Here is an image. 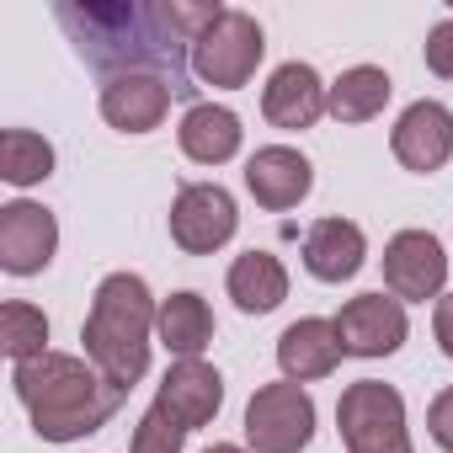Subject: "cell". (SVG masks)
Wrapping results in <instances>:
<instances>
[{
  "label": "cell",
  "mask_w": 453,
  "mask_h": 453,
  "mask_svg": "<svg viewBox=\"0 0 453 453\" xmlns=\"http://www.w3.org/2000/svg\"><path fill=\"white\" fill-rule=\"evenodd\" d=\"M224 6L203 0H59L54 22L70 33L75 54L118 81V75H160L176 96H192V43L213 27Z\"/></svg>",
  "instance_id": "cell-1"
},
{
  "label": "cell",
  "mask_w": 453,
  "mask_h": 453,
  "mask_svg": "<svg viewBox=\"0 0 453 453\" xmlns=\"http://www.w3.org/2000/svg\"><path fill=\"white\" fill-rule=\"evenodd\" d=\"M12 389L33 416V432L43 442H75L102 432L118 405L128 400V389H118L112 379L96 373L91 357H70V352H43L22 368H12Z\"/></svg>",
  "instance_id": "cell-2"
},
{
  "label": "cell",
  "mask_w": 453,
  "mask_h": 453,
  "mask_svg": "<svg viewBox=\"0 0 453 453\" xmlns=\"http://www.w3.org/2000/svg\"><path fill=\"white\" fill-rule=\"evenodd\" d=\"M155 315H160V299H150V283L139 273H107L96 283L81 342H86V357L96 363V373L112 379L118 389H134L150 373Z\"/></svg>",
  "instance_id": "cell-3"
},
{
  "label": "cell",
  "mask_w": 453,
  "mask_h": 453,
  "mask_svg": "<svg viewBox=\"0 0 453 453\" xmlns=\"http://www.w3.org/2000/svg\"><path fill=\"white\" fill-rule=\"evenodd\" d=\"M336 426L347 453H416L405 426V400L384 379H357L336 400Z\"/></svg>",
  "instance_id": "cell-4"
},
{
  "label": "cell",
  "mask_w": 453,
  "mask_h": 453,
  "mask_svg": "<svg viewBox=\"0 0 453 453\" xmlns=\"http://www.w3.org/2000/svg\"><path fill=\"white\" fill-rule=\"evenodd\" d=\"M267 54V33L251 12H235V6H224L213 17V27L192 43V81L213 86V91H241L257 65Z\"/></svg>",
  "instance_id": "cell-5"
},
{
  "label": "cell",
  "mask_w": 453,
  "mask_h": 453,
  "mask_svg": "<svg viewBox=\"0 0 453 453\" xmlns=\"http://www.w3.org/2000/svg\"><path fill=\"white\" fill-rule=\"evenodd\" d=\"M315 437V400L304 384H262L246 405V442L251 453H304Z\"/></svg>",
  "instance_id": "cell-6"
},
{
  "label": "cell",
  "mask_w": 453,
  "mask_h": 453,
  "mask_svg": "<svg viewBox=\"0 0 453 453\" xmlns=\"http://www.w3.org/2000/svg\"><path fill=\"white\" fill-rule=\"evenodd\" d=\"M235 224H241V208H235V197L224 192L219 181H187L171 197V241L187 257L224 251L235 241Z\"/></svg>",
  "instance_id": "cell-7"
},
{
  "label": "cell",
  "mask_w": 453,
  "mask_h": 453,
  "mask_svg": "<svg viewBox=\"0 0 453 453\" xmlns=\"http://www.w3.org/2000/svg\"><path fill=\"white\" fill-rule=\"evenodd\" d=\"M442 283H448V257H442V241L432 230L389 235V246H384V288L400 304L442 299Z\"/></svg>",
  "instance_id": "cell-8"
},
{
  "label": "cell",
  "mask_w": 453,
  "mask_h": 453,
  "mask_svg": "<svg viewBox=\"0 0 453 453\" xmlns=\"http://www.w3.org/2000/svg\"><path fill=\"white\" fill-rule=\"evenodd\" d=\"M336 336H342V352L347 357H389V352L405 347L411 320H405V304L379 288V294H357V299L342 304Z\"/></svg>",
  "instance_id": "cell-9"
},
{
  "label": "cell",
  "mask_w": 453,
  "mask_h": 453,
  "mask_svg": "<svg viewBox=\"0 0 453 453\" xmlns=\"http://www.w3.org/2000/svg\"><path fill=\"white\" fill-rule=\"evenodd\" d=\"M59 251V219L43 203H6L0 208V267L12 278H38Z\"/></svg>",
  "instance_id": "cell-10"
},
{
  "label": "cell",
  "mask_w": 453,
  "mask_h": 453,
  "mask_svg": "<svg viewBox=\"0 0 453 453\" xmlns=\"http://www.w3.org/2000/svg\"><path fill=\"white\" fill-rule=\"evenodd\" d=\"M389 150H395V160H400L405 171H416V176L442 171L448 155H453V112H448L442 102H432V96L411 102V107L395 118V128H389Z\"/></svg>",
  "instance_id": "cell-11"
},
{
  "label": "cell",
  "mask_w": 453,
  "mask_h": 453,
  "mask_svg": "<svg viewBox=\"0 0 453 453\" xmlns=\"http://www.w3.org/2000/svg\"><path fill=\"white\" fill-rule=\"evenodd\" d=\"M155 405L181 426V432H197L219 416L224 405V373L203 357H181L165 368V379L155 384Z\"/></svg>",
  "instance_id": "cell-12"
},
{
  "label": "cell",
  "mask_w": 453,
  "mask_h": 453,
  "mask_svg": "<svg viewBox=\"0 0 453 453\" xmlns=\"http://www.w3.org/2000/svg\"><path fill=\"white\" fill-rule=\"evenodd\" d=\"M326 91H331V86L315 75V65L288 59V65H278V70L267 75V86H262V112H267L273 128L304 134V128H315V123L326 118Z\"/></svg>",
  "instance_id": "cell-13"
},
{
  "label": "cell",
  "mask_w": 453,
  "mask_h": 453,
  "mask_svg": "<svg viewBox=\"0 0 453 453\" xmlns=\"http://www.w3.org/2000/svg\"><path fill=\"white\" fill-rule=\"evenodd\" d=\"M315 187V165L294 150V144H262L246 160V192L267 208V213H288L310 197Z\"/></svg>",
  "instance_id": "cell-14"
},
{
  "label": "cell",
  "mask_w": 453,
  "mask_h": 453,
  "mask_svg": "<svg viewBox=\"0 0 453 453\" xmlns=\"http://www.w3.org/2000/svg\"><path fill=\"white\" fill-rule=\"evenodd\" d=\"M342 357H347V352H342L336 320L304 315V320H294V326L278 336V368H283V379H294V384H315V379L336 373Z\"/></svg>",
  "instance_id": "cell-15"
},
{
  "label": "cell",
  "mask_w": 453,
  "mask_h": 453,
  "mask_svg": "<svg viewBox=\"0 0 453 453\" xmlns=\"http://www.w3.org/2000/svg\"><path fill=\"white\" fill-rule=\"evenodd\" d=\"M171 112V86L160 75H118L102 86V118L118 134H150Z\"/></svg>",
  "instance_id": "cell-16"
},
{
  "label": "cell",
  "mask_w": 453,
  "mask_h": 453,
  "mask_svg": "<svg viewBox=\"0 0 453 453\" xmlns=\"http://www.w3.org/2000/svg\"><path fill=\"white\" fill-rule=\"evenodd\" d=\"M368 262V241L352 219H315L304 235V267L320 283H347Z\"/></svg>",
  "instance_id": "cell-17"
},
{
  "label": "cell",
  "mask_w": 453,
  "mask_h": 453,
  "mask_svg": "<svg viewBox=\"0 0 453 453\" xmlns=\"http://www.w3.org/2000/svg\"><path fill=\"white\" fill-rule=\"evenodd\" d=\"M176 139H181V155H187V160H197V165H224V160L241 155L246 128H241V118H235L230 107H219V102H192V107L181 112Z\"/></svg>",
  "instance_id": "cell-18"
},
{
  "label": "cell",
  "mask_w": 453,
  "mask_h": 453,
  "mask_svg": "<svg viewBox=\"0 0 453 453\" xmlns=\"http://www.w3.org/2000/svg\"><path fill=\"white\" fill-rule=\"evenodd\" d=\"M155 342L181 363V357H203L208 342H213V310L203 294L181 288V294H165L160 299V315H155Z\"/></svg>",
  "instance_id": "cell-19"
},
{
  "label": "cell",
  "mask_w": 453,
  "mask_h": 453,
  "mask_svg": "<svg viewBox=\"0 0 453 453\" xmlns=\"http://www.w3.org/2000/svg\"><path fill=\"white\" fill-rule=\"evenodd\" d=\"M224 288H230V299H235L241 315H273L288 299V267L273 251H246V257L230 262Z\"/></svg>",
  "instance_id": "cell-20"
},
{
  "label": "cell",
  "mask_w": 453,
  "mask_h": 453,
  "mask_svg": "<svg viewBox=\"0 0 453 453\" xmlns=\"http://www.w3.org/2000/svg\"><path fill=\"white\" fill-rule=\"evenodd\" d=\"M389 91H395V81H389L379 65H352V70H342V75L331 81L326 112H331L336 123H373V118L384 112Z\"/></svg>",
  "instance_id": "cell-21"
},
{
  "label": "cell",
  "mask_w": 453,
  "mask_h": 453,
  "mask_svg": "<svg viewBox=\"0 0 453 453\" xmlns=\"http://www.w3.org/2000/svg\"><path fill=\"white\" fill-rule=\"evenodd\" d=\"M0 176L12 187H38L54 176V144L33 128H6L0 134Z\"/></svg>",
  "instance_id": "cell-22"
},
{
  "label": "cell",
  "mask_w": 453,
  "mask_h": 453,
  "mask_svg": "<svg viewBox=\"0 0 453 453\" xmlns=\"http://www.w3.org/2000/svg\"><path fill=\"white\" fill-rule=\"evenodd\" d=\"M0 352H6L17 368L43 357L49 352V315L27 299H12V304H0Z\"/></svg>",
  "instance_id": "cell-23"
},
{
  "label": "cell",
  "mask_w": 453,
  "mask_h": 453,
  "mask_svg": "<svg viewBox=\"0 0 453 453\" xmlns=\"http://www.w3.org/2000/svg\"><path fill=\"white\" fill-rule=\"evenodd\" d=\"M181 442H187V432H181L160 405H150V411L139 416L134 437H128V453H181Z\"/></svg>",
  "instance_id": "cell-24"
},
{
  "label": "cell",
  "mask_w": 453,
  "mask_h": 453,
  "mask_svg": "<svg viewBox=\"0 0 453 453\" xmlns=\"http://www.w3.org/2000/svg\"><path fill=\"white\" fill-rule=\"evenodd\" d=\"M426 70L432 75H442V81H453V17H442L432 33H426Z\"/></svg>",
  "instance_id": "cell-25"
},
{
  "label": "cell",
  "mask_w": 453,
  "mask_h": 453,
  "mask_svg": "<svg viewBox=\"0 0 453 453\" xmlns=\"http://www.w3.org/2000/svg\"><path fill=\"white\" fill-rule=\"evenodd\" d=\"M426 432H432V442H437L442 453H453V384L426 405Z\"/></svg>",
  "instance_id": "cell-26"
},
{
  "label": "cell",
  "mask_w": 453,
  "mask_h": 453,
  "mask_svg": "<svg viewBox=\"0 0 453 453\" xmlns=\"http://www.w3.org/2000/svg\"><path fill=\"white\" fill-rule=\"evenodd\" d=\"M432 336H437L442 357H453V294L437 299V310H432Z\"/></svg>",
  "instance_id": "cell-27"
},
{
  "label": "cell",
  "mask_w": 453,
  "mask_h": 453,
  "mask_svg": "<svg viewBox=\"0 0 453 453\" xmlns=\"http://www.w3.org/2000/svg\"><path fill=\"white\" fill-rule=\"evenodd\" d=\"M203 453H246L241 442H213V448H203Z\"/></svg>",
  "instance_id": "cell-28"
}]
</instances>
